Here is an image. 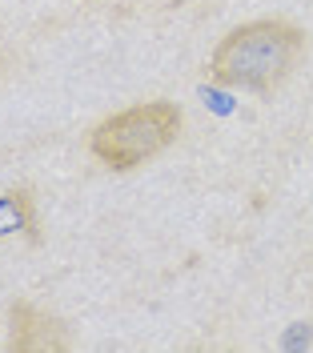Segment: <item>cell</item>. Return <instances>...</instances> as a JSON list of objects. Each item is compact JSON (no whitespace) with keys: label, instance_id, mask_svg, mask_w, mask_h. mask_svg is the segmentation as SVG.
<instances>
[{"label":"cell","instance_id":"1","mask_svg":"<svg viewBox=\"0 0 313 353\" xmlns=\"http://www.w3.org/2000/svg\"><path fill=\"white\" fill-rule=\"evenodd\" d=\"M310 48L305 28L281 17H261L229 28L213 57L205 61V77L217 88H237L253 97H269L293 77V68L301 65Z\"/></svg>","mask_w":313,"mask_h":353},{"label":"cell","instance_id":"4","mask_svg":"<svg viewBox=\"0 0 313 353\" xmlns=\"http://www.w3.org/2000/svg\"><path fill=\"white\" fill-rule=\"evenodd\" d=\"M0 237H24L32 245L41 241V209L28 185L0 193Z\"/></svg>","mask_w":313,"mask_h":353},{"label":"cell","instance_id":"2","mask_svg":"<svg viewBox=\"0 0 313 353\" xmlns=\"http://www.w3.org/2000/svg\"><path fill=\"white\" fill-rule=\"evenodd\" d=\"M185 112L173 101H141L129 109L112 112L105 121H97L89 132V153L112 169V173H133L141 165H149L177 141Z\"/></svg>","mask_w":313,"mask_h":353},{"label":"cell","instance_id":"3","mask_svg":"<svg viewBox=\"0 0 313 353\" xmlns=\"http://www.w3.org/2000/svg\"><path fill=\"white\" fill-rule=\"evenodd\" d=\"M8 350L12 353H68L72 350V333L68 325L41 309L28 297H17L8 305Z\"/></svg>","mask_w":313,"mask_h":353}]
</instances>
